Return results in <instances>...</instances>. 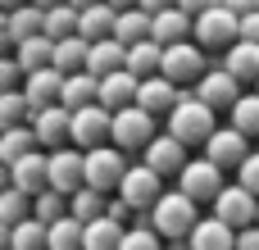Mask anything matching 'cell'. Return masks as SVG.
Returning a JSON list of instances; mask_svg holds the SVG:
<instances>
[{"label": "cell", "instance_id": "obj_1", "mask_svg": "<svg viewBox=\"0 0 259 250\" xmlns=\"http://www.w3.org/2000/svg\"><path fill=\"white\" fill-rule=\"evenodd\" d=\"M214 132H219V109H209L196 96H182L178 109L168 114V137H178L182 146H209Z\"/></svg>", "mask_w": 259, "mask_h": 250}, {"label": "cell", "instance_id": "obj_2", "mask_svg": "<svg viewBox=\"0 0 259 250\" xmlns=\"http://www.w3.org/2000/svg\"><path fill=\"white\" fill-rule=\"evenodd\" d=\"M200 214H196V200L182 196V191H164V200L150 210V228L164 237V241H191Z\"/></svg>", "mask_w": 259, "mask_h": 250}, {"label": "cell", "instance_id": "obj_3", "mask_svg": "<svg viewBox=\"0 0 259 250\" xmlns=\"http://www.w3.org/2000/svg\"><path fill=\"white\" fill-rule=\"evenodd\" d=\"M109 141H114V109L91 105V109H77L73 114V146H82V155L87 150H100Z\"/></svg>", "mask_w": 259, "mask_h": 250}, {"label": "cell", "instance_id": "obj_4", "mask_svg": "<svg viewBox=\"0 0 259 250\" xmlns=\"http://www.w3.org/2000/svg\"><path fill=\"white\" fill-rule=\"evenodd\" d=\"M214 219H219V223H228L232 232L259 228V196H250L246 187H228V191L214 200Z\"/></svg>", "mask_w": 259, "mask_h": 250}, {"label": "cell", "instance_id": "obj_5", "mask_svg": "<svg viewBox=\"0 0 259 250\" xmlns=\"http://www.w3.org/2000/svg\"><path fill=\"white\" fill-rule=\"evenodd\" d=\"M127 169H132V164L123 159V150H109V146L87 150V187L100 191V196H109V187H123Z\"/></svg>", "mask_w": 259, "mask_h": 250}, {"label": "cell", "instance_id": "obj_6", "mask_svg": "<svg viewBox=\"0 0 259 250\" xmlns=\"http://www.w3.org/2000/svg\"><path fill=\"white\" fill-rule=\"evenodd\" d=\"M118 196H123L137 214H146V210H155V205L164 200V178H159L155 169H146V164H132L127 178H123V187H118Z\"/></svg>", "mask_w": 259, "mask_h": 250}, {"label": "cell", "instance_id": "obj_7", "mask_svg": "<svg viewBox=\"0 0 259 250\" xmlns=\"http://www.w3.org/2000/svg\"><path fill=\"white\" fill-rule=\"evenodd\" d=\"M196 41L209 46V50H232V46L241 41V18L219 5V9H209V14L196 18Z\"/></svg>", "mask_w": 259, "mask_h": 250}, {"label": "cell", "instance_id": "obj_8", "mask_svg": "<svg viewBox=\"0 0 259 250\" xmlns=\"http://www.w3.org/2000/svg\"><path fill=\"white\" fill-rule=\"evenodd\" d=\"M150 141H155V118H150L141 105L114 114V146H118V150H146Z\"/></svg>", "mask_w": 259, "mask_h": 250}, {"label": "cell", "instance_id": "obj_9", "mask_svg": "<svg viewBox=\"0 0 259 250\" xmlns=\"http://www.w3.org/2000/svg\"><path fill=\"white\" fill-rule=\"evenodd\" d=\"M182 196H191L196 205L200 200H219L223 191H228V182H223V169L219 164H209V159H191L187 169H182V187H178Z\"/></svg>", "mask_w": 259, "mask_h": 250}, {"label": "cell", "instance_id": "obj_10", "mask_svg": "<svg viewBox=\"0 0 259 250\" xmlns=\"http://www.w3.org/2000/svg\"><path fill=\"white\" fill-rule=\"evenodd\" d=\"M241 82L228 73V68H209L200 82H196V100H205L209 109H237L241 105Z\"/></svg>", "mask_w": 259, "mask_h": 250}, {"label": "cell", "instance_id": "obj_11", "mask_svg": "<svg viewBox=\"0 0 259 250\" xmlns=\"http://www.w3.org/2000/svg\"><path fill=\"white\" fill-rule=\"evenodd\" d=\"M87 187V155H77V150H55L50 155V191H59V196H77Z\"/></svg>", "mask_w": 259, "mask_h": 250}, {"label": "cell", "instance_id": "obj_12", "mask_svg": "<svg viewBox=\"0 0 259 250\" xmlns=\"http://www.w3.org/2000/svg\"><path fill=\"white\" fill-rule=\"evenodd\" d=\"M168 82H200L205 77V50L196 41H182V46H168L164 50V73Z\"/></svg>", "mask_w": 259, "mask_h": 250}, {"label": "cell", "instance_id": "obj_13", "mask_svg": "<svg viewBox=\"0 0 259 250\" xmlns=\"http://www.w3.org/2000/svg\"><path fill=\"white\" fill-rule=\"evenodd\" d=\"M32 132H36V141L55 155V150H68V141H73V109H64V105H55V109H41L36 118H32Z\"/></svg>", "mask_w": 259, "mask_h": 250}, {"label": "cell", "instance_id": "obj_14", "mask_svg": "<svg viewBox=\"0 0 259 250\" xmlns=\"http://www.w3.org/2000/svg\"><path fill=\"white\" fill-rule=\"evenodd\" d=\"M250 155H255V150H250V141H246L237 128H219V132L209 137V146H205V159H209V164L237 169V173H241V164H246Z\"/></svg>", "mask_w": 259, "mask_h": 250}, {"label": "cell", "instance_id": "obj_15", "mask_svg": "<svg viewBox=\"0 0 259 250\" xmlns=\"http://www.w3.org/2000/svg\"><path fill=\"white\" fill-rule=\"evenodd\" d=\"M32 36H46V9L27 5V9L5 14V23H0V41H5L9 50H18V46L32 41Z\"/></svg>", "mask_w": 259, "mask_h": 250}, {"label": "cell", "instance_id": "obj_16", "mask_svg": "<svg viewBox=\"0 0 259 250\" xmlns=\"http://www.w3.org/2000/svg\"><path fill=\"white\" fill-rule=\"evenodd\" d=\"M187 164H191V159H187V146H182L178 137H168V132H164V137H155V141L146 146V169H155L159 178H173V173L182 178V169H187Z\"/></svg>", "mask_w": 259, "mask_h": 250}, {"label": "cell", "instance_id": "obj_17", "mask_svg": "<svg viewBox=\"0 0 259 250\" xmlns=\"http://www.w3.org/2000/svg\"><path fill=\"white\" fill-rule=\"evenodd\" d=\"M9 187H18V191H27L32 200L41 196V191H50V155H27V159H18L14 169H9Z\"/></svg>", "mask_w": 259, "mask_h": 250}, {"label": "cell", "instance_id": "obj_18", "mask_svg": "<svg viewBox=\"0 0 259 250\" xmlns=\"http://www.w3.org/2000/svg\"><path fill=\"white\" fill-rule=\"evenodd\" d=\"M23 96L32 100V109H36V114H41V109H55V105L64 100V73H55V68L32 73V77H27V87H23Z\"/></svg>", "mask_w": 259, "mask_h": 250}, {"label": "cell", "instance_id": "obj_19", "mask_svg": "<svg viewBox=\"0 0 259 250\" xmlns=\"http://www.w3.org/2000/svg\"><path fill=\"white\" fill-rule=\"evenodd\" d=\"M182 96H187V91H178V82H168V77H150V82H141L137 105H141V109L155 118V114H173Z\"/></svg>", "mask_w": 259, "mask_h": 250}, {"label": "cell", "instance_id": "obj_20", "mask_svg": "<svg viewBox=\"0 0 259 250\" xmlns=\"http://www.w3.org/2000/svg\"><path fill=\"white\" fill-rule=\"evenodd\" d=\"M87 73H91L96 82H105V77H114V73H127V46H123V41H100V46H91Z\"/></svg>", "mask_w": 259, "mask_h": 250}, {"label": "cell", "instance_id": "obj_21", "mask_svg": "<svg viewBox=\"0 0 259 250\" xmlns=\"http://www.w3.org/2000/svg\"><path fill=\"white\" fill-rule=\"evenodd\" d=\"M137 96H141V77H132V73H114V77L100 82V105L114 109V114L118 109H132Z\"/></svg>", "mask_w": 259, "mask_h": 250}, {"label": "cell", "instance_id": "obj_22", "mask_svg": "<svg viewBox=\"0 0 259 250\" xmlns=\"http://www.w3.org/2000/svg\"><path fill=\"white\" fill-rule=\"evenodd\" d=\"M187 36H196V18L187 9H168V14H155V41L168 50V46H182Z\"/></svg>", "mask_w": 259, "mask_h": 250}, {"label": "cell", "instance_id": "obj_23", "mask_svg": "<svg viewBox=\"0 0 259 250\" xmlns=\"http://www.w3.org/2000/svg\"><path fill=\"white\" fill-rule=\"evenodd\" d=\"M114 41H123L127 50L132 46H146L155 41V18L146 9H132V14H118V27H114Z\"/></svg>", "mask_w": 259, "mask_h": 250}, {"label": "cell", "instance_id": "obj_24", "mask_svg": "<svg viewBox=\"0 0 259 250\" xmlns=\"http://www.w3.org/2000/svg\"><path fill=\"white\" fill-rule=\"evenodd\" d=\"M87 64H91V41H87V36L55 41V73L73 77V73H87Z\"/></svg>", "mask_w": 259, "mask_h": 250}, {"label": "cell", "instance_id": "obj_25", "mask_svg": "<svg viewBox=\"0 0 259 250\" xmlns=\"http://www.w3.org/2000/svg\"><path fill=\"white\" fill-rule=\"evenodd\" d=\"M64 109H91V105H100V82L91 77V73H73V77H64V100H59Z\"/></svg>", "mask_w": 259, "mask_h": 250}, {"label": "cell", "instance_id": "obj_26", "mask_svg": "<svg viewBox=\"0 0 259 250\" xmlns=\"http://www.w3.org/2000/svg\"><path fill=\"white\" fill-rule=\"evenodd\" d=\"M191 250H237V232L209 214V219L196 223V232H191Z\"/></svg>", "mask_w": 259, "mask_h": 250}, {"label": "cell", "instance_id": "obj_27", "mask_svg": "<svg viewBox=\"0 0 259 250\" xmlns=\"http://www.w3.org/2000/svg\"><path fill=\"white\" fill-rule=\"evenodd\" d=\"M114 27H118V9H114V5L82 9V36H87L91 46H100V41H114Z\"/></svg>", "mask_w": 259, "mask_h": 250}, {"label": "cell", "instance_id": "obj_28", "mask_svg": "<svg viewBox=\"0 0 259 250\" xmlns=\"http://www.w3.org/2000/svg\"><path fill=\"white\" fill-rule=\"evenodd\" d=\"M127 73H132V77H141V82L159 77V73H164V46H159V41L132 46V50H127Z\"/></svg>", "mask_w": 259, "mask_h": 250}, {"label": "cell", "instance_id": "obj_29", "mask_svg": "<svg viewBox=\"0 0 259 250\" xmlns=\"http://www.w3.org/2000/svg\"><path fill=\"white\" fill-rule=\"evenodd\" d=\"M223 68H228L237 82H259V46H250V41H237V46L223 55Z\"/></svg>", "mask_w": 259, "mask_h": 250}, {"label": "cell", "instance_id": "obj_30", "mask_svg": "<svg viewBox=\"0 0 259 250\" xmlns=\"http://www.w3.org/2000/svg\"><path fill=\"white\" fill-rule=\"evenodd\" d=\"M14 59L23 64L27 77L41 73V68H55V41H50V36H32V41H23V46L14 50Z\"/></svg>", "mask_w": 259, "mask_h": 250}, {"label": "cell", "instance_id": "obj_31", "mask_svg": "<svg viewBox=\"0 0 259 250\" xmlns=\"http://www.w3.org/2000/svg\"><path fill=\"white\" fill-rule=\"evenodd\" d=\"M32 118H36V109H32V100H27L23 91H5V96H0V123H5V132L32 128Z\"/></svg>", "mask_w": 259, "mask_h": 250}, {"label": "cell", "instance_id": "obj_32", "mask_svg": "<svg viewBox=\"0 0 259 250\" xmlns=\"http://www.w3.org/2000/svg\"><path fill=\"white\" fill-rule=\"evenodd\" d=\"M36 146H41V141H36V132H32V128H14V132H5V137H0V159L14 169L18 159L36 155Z\"/></svg>", "mask_w": 259, "mask_h": 250}, {"label": "cell", "instance_id": "obj_33", "mask_svg": "<svg viewBox=\"0 0 259 250\" xmlns=\"http://www.w3.org/2000/svg\"><path fill=\"white\" fill-rule=\"evenodd\" d=\"M68 210H73V219H77V223H100V219H109V196H100V191L82 187V191L68 200Z\"/></svg>", "mask_w": 259, "mask_h": 250}, {"label": "cell", "instance_id": "obj_34", "mask_svg": "<svg viewBox=\"0 0 259 250\" xmlns=\"http://www.w3.org/2000/svg\"><path fill=\"white\" fill-rule=\"evenodd\" d=\"M27 219H32V196L18 191V187H5V196H0V223H5V232H14Z\"/></svg>", "mask_w": 259, "mask_h": 250}, {"label": "cell", "instance_id": "obj_35", "mask_svg": "<svg viewBox=\"0 0 259 250\" xmlns=\"http://www.w3.org/2000/svg\"><path fill=\"white\" fill-rule=\"evenodd\" d=\"M5 246L9 250H50V228L36 223V219H27L14 232H5Z\"/></svg>", "mask_w": 259, "mask_h": 250}, {"label": "cell", "instance_id": "obj_36", "mask_svg": "<svg viewBox=\"0 0 259 250\" xmlns=\"http://www.w3.org/2000/svg\"><path fill=\"white\" fill-rule=\"evenodd\" d=\"M123 237H127V228H118L114 219H100V223H87L82 250H123Z\"/></svg>", "mask_w": 259, "mask_h": 250}, {"label": "cell", "instance_id": "obj_37", "mask_svg": "<svg viewBox=\"0 0 259 250\" xmlns=\"http://www.w3.org/2000/svg\"><path fill=\"white\" fill-rule=\"evenodd\" d=\"M73 210H68V196H59V191H41L36 200H32V219L36 223H46V228H55L59 219H68Z\"/></svg>", "mask_w": 259, "mask_h": 250}, {"label": "cell", "instance_id": "obj_38", "mask_svg": "<svg viewBox=\"0 0 259 250\" xmlns=\"http://www.w3.org/2000/svg\"><path fill=\"white\" fill-rule=\"evenodd\" d=\"M82 241H87V223H77L73 214L50 228V250H82Z\"/></svg>", "mask_w": 259, "mask_h": 250}, {"label": "cell", "instance_id": "obj_39", "mask_svg": "<svg viewBox=\"0 0 259 250\" xmlns=\"http://www.w3.org/2000/svg\"><path fill=\"white\" fill-rule=\"evenodd\" d=\"M232 128L250 141V137H259V91L255 96H241V105L232 109Z\"/></svg>", "mask_w": 259, "mask_h": 250}, {"label": "cell", "instance_id": "obj_40", "mask_svg": "<svg viewBox=\"0 0 259 250\" xmlns=\"http://www.w3.org/2000/svg\"><path fill=\"white\" fill-rule=\"evenodd\" d=\"M23 87H27L23 64H18L14 55H5V59H0V96H5V91H23Z\"/></svg>", "mask_w": 259, "mask_h": 250}, {"label": "cell", "instance_id": "obj_41", "mask_svg": "<svg viewBox=\"0 0 259 250\" xmlns=\"http://www.w3.org/2000/svg\"><path fill=\"white\" fill-rule=\"evenodd\" d=\"M123 250H164V237L155 232V228H127V237H123Z\"/></svg>", "mask_w": 259, "mask_h": 250}, {"label": "cell", "instance_id": "obj_42", "mask_svg": "<svg viewBox=\"0 0 259 250\" xmlns=\"http://www.w3.org/2000/svg\"><path fill=\"white\" fill-rule=\"evenodd\" d=\"M237 187H246L250 196H259V150L241 164V173H237Z\"/></svg>", "mask_w": 259, "mask_h": 250}, {"label": "cell", "instance_id": "obj_43", "mask_svg": "<svg viewBox=\"0 0 259 250\" xmlns=\"http://www.w3.org/2000/svg\"><path fill=\"white\" fill-rule=\"evenodd\" d=\"M132 214H137V210H132V205H127V200H123V196H118V200H109V219H114V223H118V228H123V223H127V219H132Z\"/></svg>", "mask_w": 259, "mask_h": 250}, {"label": "cell", "instance_id": "obj_44", "mask_svg": "<svg viewBox=\"0 0 259 250\" xmlns=\"http://www.w3.org/2000/svg\"><path fill=\"white\" fill-rule=\"evenodd\" d=\"M223 9H228V14H237V18H250V14L259 9V0H223Z\"/></svg>", "mask_w": 259, "mask_h": 250}, {"label": "cell", "instance_id": "obj_45", "mask_svg": "<svg viewBox=\"0 0 259 250\" xmlns=\"http://www.w3.org/2000/svg\"><path fill=\"white\" fill-rule=\"evenodd\" d=\"M241 41H250V46H259V9L250 14V18H241Z\"/></svg>", "mask_w": 259, "mask_h": 250}, {"label": "cell", "instance_id": "obj_46", "mask_svg": "<svg viewBox=\"0 0 259 250\" xmlns=\"http://www.w3.org/2000/svg\"><path fill=\"white\" fill-rule=\"evenodd\" d=\"M223 0H182V9L191 14V18H200V14H209V9H219Z\"/></svg>", "mask_w": 259, "mask_h": 250}, {"label": "cell", "instance_id": "obj_47", "mask_svg": "<svg viewBox=\"0 0 259 250\" xmlns=\"http://www.w3.org/2000/svg\"><path fill=\"white\" fill-rule=\"evenodd\" d=\"M237 250H259V228H246V232H237Z\"/></svg>", "mask_w": 259, "mask_h": 250}, {"label": "cell", "instance_id": "obj_48", "mask_svg": "<svg viewBox=\"0 0 259 250\" xmlns=\"http://www.w3.org/2000/svg\"><path fill=\"white\" fill-rule=\"evenodd\" d=\"M109 5H114L118 14H132V9H141V0H109Z\"/></svg>", "mask_w": 259, "mask_h": 250}, {"label": "cell", "instance_id": "obj_49", "mask_svg": "<svg viewBox=\"0 0 259 250\" xmlns=\"http://www.w3.org/2000/svg\"><path fill=\"white\" fill-rule=\"evenodd\" d=\"M32 5H36V9H46V14H50V9H64V5H73V0H32Z\"/></svg>", "mask_w": 259, "mask_h": 250}, {"label": "cell", "instance_id": "obj_50", "mask_svg": "<svg viewBox=\"0 0 259 250\" xmlns=\"http://www.w3.org/2000/svg\"><path fill=\"white\" fill-rule=\"evenodd\" d=\"M0 5H5V14H14V9H27L32 0H0Z\"/></svg>", "mask_w": 259, "mask_h": 250}, {"label": "cell", "instance_id": "obj_51", "mask_svg": "<svg viewBox=\"0 0 259 250\" xmlns=\"http://www.w3.org/2000/svg\"><path fill=\"white\" fill-rule=\"evenodd\" d=\"M96 5H109V0H73V9H96Z\"/></svg>", "mask_w": 259, "mask_h": 250}, {"label": "cell", "instance_id": "obj_52", "mask_svg": "<svg viewBox=\"0 0 259 250\" xmlns=\"http://www.w3.org/2000/svg\"><path fill=\"white\" fill-rule=\"evenodd\" d=\"M255 87H259V82H255Z\"/></svg>", "mask_w": 259, "mask_h": 250}]
</instances>
